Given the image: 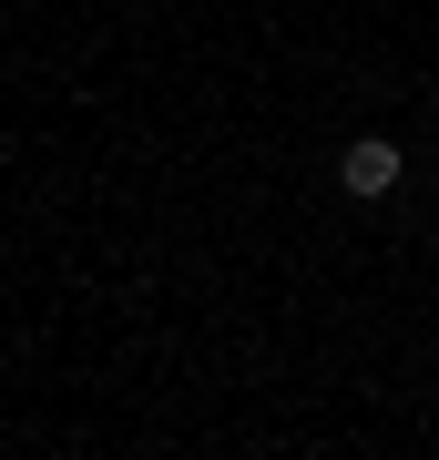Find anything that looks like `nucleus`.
I'll use <instances>...</instances> for the list:
<instances>
[{
  "label": "nucleus",
  "mask_w": 439,
  "mask_h": 460,
  "mask_svg": "<svg viewBox=\"0 0 439 460\" xmlns=\"http://www.w3.org/2000/svg\"><path fill=\"white\" fill-rule=\"evenodd\" d=\"M399 174H408V144H389V133H358V144L338 154V195L347 205H389Z\"/></svg>",
  "instance_id": "f257e3e1"
},
{
  "label": "nucleus",
  "mask_w": 439,
  "mask_h": 460,
  "mask_svg": "<svg viewBox=\"0 0 439 460\" xmlns=\"http://www.w3.org/2000/svg\"><path fill=\"white\" fill-rule=\"evenodd\" d=\"M429 164H439V154H429Z\"/></svg>",
  "instance_id": "f03ea898"
}]
</instances>
